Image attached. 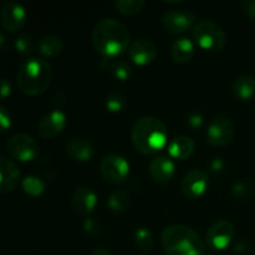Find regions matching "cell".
<instances>
[{
  "mask_svg": "<svg viewBox=\"0 0 255 255\" xmlns=\"http://www.w3.org/2000/svg\"><path fill=\"white\" fill-rule=\"evenodd\" d=\"M91 40L99 54L104 57L115 59L128 49L131 35L121 21L106 17L95 25L91 32Z\"/></svg>",
  "mask_w": 255,
  "mask_h": 255,
  "instance_id": "6da1fadb",
  "label": "cell"
},
{
  "mask_svg": "<svg viewBox=\"0 0 255 255\" xmlns=\"http://www.w3.org/2000/svg\"><path fill=\"white\" fill-rule=\"evenodd\" d=\"M131 139L137 151L143 154H153L166 147L168 132L159 119L143 116L134 122Z\"/></svg>",
  "mask_w": 255,
  "mask_h": 255,
  "instance_id": "7a4b0ae2",
  "label": "cell"
},
{
  "mask_svg": "<svg viewBox=\"0 0 255 255\" xmlns=\"http://www.w3.org/2000/svg\"><path fill=\"white\" fill-rule=\"evenodd\" d=\"M52 80V67L42 57H29L20 65L16 82L21 92L29 96L41 95L49 89Z\"/></svg>",
  "mask_w": 255,
  "mask_h": 255,
  "instance_id": "3957f363",
  "label": "cell"
},
{
  "mask_svg": "<svg viewBox=\"0 0 255 255\" xmlns=\"http://www.w3.org/2000/svg\"><path fill=\"white\" fill-rule=\"evenodd\" d=\"M161 243L167 255H204L207 249L199 234L183 224H176L164 229Z\"/></svg>",
  "mask_w": 255,
  "mask_h": 255,
  "instance_id": "277c9868",
  "label": "cell"
},
{
  "mask_svg": "<svg viewBox=\"0 0 255 255\" xmlns=\"http://www.w3.org/2000/svg\"><path fill=\"white\" fill-rule=\"evenodd\" d=\"M194 42L204 51H221L227 42L223 27L213 20H202L193 27L192 32Z\"/></svg>",
  "mask_w": 255,
  "mask_h": 255,
  "instance_id": "5b68a950",
  "label": "cell"
},
{
  "mask_svg": "<svg viewBox=\"0 0 255 255\" xmlns=\"http://www.w3.org/2000/svg\"><path fill=\"white\" fill-rule=\"evenodd\" d=\"M234 125L228 116L218 115L207 127V142L213 147H226L234 139Z\"/></svg>",
  "mask_w": 255,
  "mask_h": 255,
  "instance_id": "8992f818",
  "label": "cell"
},
{
  "mask_svg": "<svg viewBox=\"0 0 255 255\" xmlns=\"http://www.w3.org/2000/svg\"><path fill=\"white\" fill-rule=\"evenodd\" d=\"M7 152L14 159L26 163L39 156L40 147L34 137L26 133H17L7 142Z\"/></svg>",
  "mask_w": 255,
  "mask_h": 255,
  "instance_id": "52a82bcc",
  "label": "cell"
},
{
  "mask_svg": "<svg viewBox=\"0 0 255 255\" xmlns=\"http://www.w3.org/2000/svg\"><path fill=\"white\" fill-rule=\"evenodd\" d=\"M101 176L107 183L121 184L129 174V163L120 154H107L100 163Z\"/></svg>",
  "mask_w": 255,
  "mask_h": 255,
  "instance_id": "ba28073f",
  "label": "cell"
},
{
  "mask_svg": "<svg viewBox=\"0 0 255 255\" xmlns=\"http://www.w3.org/2000/svg\"><path fill=\"white\" fill-rule=\"evenodd\" d=\"M236 234V227L228 219H221L212 224L207 232V244L214 251H224L231 246Z\"/></svg>",
  "mask_w": 255,
  "mask_h": 255,
  "instance_id": "9c48e42d",
  "label": "cell"
},
{
  "mask_svg": "<svg viewBox=\"0 0 255 255\" xmlns=\"http://www.w3.org/2000/svg\"><path fill=\"white\" fill-rule=\"evenodd\" d=\"M209 186L208 176L201 169H191L183 176L181 182L182 193L189 199H196L206 193Z\"/></svg>",
  "mask_w": 255,
  "mask_h": 255,
  "instance_id": "30bf717a",
  "label": "cell"
},
{
  "mask_svg": "<svg viewBox=\"0 0 255 255\" xmlns=\"http://www.w3.org/2000/svg\"><path fill=\"white\" fill-rule=\"evenodd\" d=\"M66 124V115L60 110H52L41 117L37 125V133L44 139L55 138L64 131Z\"/></svg>",
  "mask_w": 255,
  "mask_h": 255,
  "instance_id": "8fae6325",
  "label": "cell"
},
{
  "mask_svg": "<svg viewBox=\"0 0 255 255\" xmlns=\"http://www.w3.org/2000/svg\"><path fill=\"white\" fill-rule=\"evenodd\" d=\"M0 22L9 32L19 31L26 22V10L19 2H6L0 12Z\"/></svg>",
  "mask_w": 255,
  "mask_h": 255,
  "instance_id": "7c38bea8",
  "label": "cell"
},
{
  "mask_svg": "<svg viewBox=\"0 0 255 255\" xmlns=\"http://www.w3.org/2000/svg\"><path fill=\"white\" fill-rule=\"evenodd\" d=\"M196 16L192 12L169 10L162 16V25L168 32L174 35L184 34L193 26Z\"/></svg>",
  "mask_w": 255,
  "mask_h": 255,
  "instance_id": "4fadbf2b",
  "label": "cell"
},
{
  "mask_svg": "<svg viewBox=\"0 0 255 255\" xmlns=\"http://www.w3.org/2000/svg\"><path fill=\"white\" fill-rule=\"evenodd\" d=\"M128 55L131 61L137 66H146L153 62L157 56V46L149 39H137L129 45Z\"/></svg>",
  "mask_w": 255,
  "mask_h": 255,
  "instance_id": "5bb4252c",
  "label": "cell"
},
{
  "mask_svg": "<svg viewBox=\"0 0 255 255\" xmlns=\"http://www.w3.org/2000/svg\"><path fill=\"white\" fill-rule=\"evenodd\" d=\"M97 202H99V198H97L96 192L89 186H81L72 194L71 206L75 213L80 216H87L94 212Z\"/></svg>",
  "mask_w": 255,
  "mask_h": 255,
  "instance_id": "9a60e30c",
  "label": "cell"
},
{
  "mask_svg": "<svg viewBox=\"0 0 255 255\" xmlns=\"http://www.w3.org/2000/svg\"><path fill=\"white\" fill-rule=\"evenodd\" d=\"M148 172L151 178L157 183H167L171 181L176 173V166L171 157L158 156L149 163Z\"/></svg>",
  "mask_w": 255,
  "mask_h": 255,
  "instance_id": "2e32d148",
  "label": "cell"
},
{
  "mask_svg": "<svg viewBox=\"0 0 255 255\" xmlns=\"http://www.w3.org/2000/svg\"><path fill=\"white\" fill-rule=\"evenodd\" d=\"M20 182V169L10 159L0 157V193H10Z\"/></svg>",
  "mask_w": 255,
  "mask_h": 255,
  "instance_id": "e0dca14e",
  "label": "cell"
},
{
  "mask_svg": "<svg viewBox=\"0 0 255 255\" xmlns=\"http://www.w3.org/2000/svg\"><path fill=\"white\" fill-rule=\"evenodd\" d=\"M66 153L71 159L76 162H87L94 156V146L86 138L76 137L71 138L66 143Z\"/></svg>",
  "mask_w": 255,
  "mask_h": 255,
  "instance_id": "ac0fdd59",
  "label": "cell"
},
{
  "mask_svg": "<svg viewBox=\"0 0 255 255\" xmlns=\"http://www.w3.org/2000/svg\"><path fill=\"white\" fill-rule=\"evenodd\" d=\"M168 154L171 158L183 161L189 158L196 151V143L193 139L188 136H178L174 137L167 146Z\"/></svg>",
  "mask_w": 255,
  "mask_h": 255,
  "instance_id": "d6986e66",
  "label": "cell"
},
{
  "mask_svg": "<svg viewBox=\"0 0 255 255\" xmlns=\"http://www.w3.org/2000/svg\"><path fill=\"white\" fill-rule=\"evenodd\" d=\"M194 51H196V46H194V42L191 39H188V37H178V39L172 42L169 55H171L172 60L177 64H187L192 60Z\"/></svg>",
  "mask_w": 255,
  "mask_h": 255,
  "instance_id": "ffe728a7",
  "label": "cell"
},
{
  "mask_svg": "<svg viewBox=\"0 0 255 255\" xmlns=\"http://www.w3.org/2000/svg\"><path fill=\"white\" fill-rule=\"evenodd\" d=\"M100 65H101V67L104 70H107V71L111 72L112 76L116 77L120 81H127L131 77V65L127 61H124V60H119L117 57H115V59L104 57Z\"/></svg>",
  "mask_w": 255,
  "mask_h": 255,
  "instance_id": "44dd1931",
  "label": "cell"
},
{
  "mask_svg": "<svg viewBox=\"0 0 255 255\" xmlns=\"http://www.w3.org/2000/svg\"><path fill=\"white\" fill-rule=\"evenodd\" d=\"M232 91L237 99L248 101L255 96V79L249 75L236 77L232 84Z\"/></svg>",
  "mask_w": 255,
  "mask_h": 255,
  "instance_id": "7402d4cb",
  "label": "cell"
},
{
  "mask_svg": "<svg viewBox=\"0 0 255 255\" xmlns=\"http://www.w3.org/2000/svg\"><path fill=\"white\" fill-rule=\"evenodd\" d=\"M62 49H64V42L61 37L56 35H47L39 42V50L45 57H56L57 55L61 54Z\"/></svg>",
  "mask_w": 255,
  "mask_h": 255,
  "instance_id": "603a6c76",
  "label": "cell"
},
{
  "mask_svg": "<svg viewBox=\"0 0 255 255\" xmlns=\"http://www.w3.org/2000/svg\"><path fill=\"white\" fill-rule=\"evenodd\" d=\"M107 206L114 213H124L129 207V196L124 189H115L107 198Z\"/></svg>",
  "mask_w": 255,
  "mask_h": 255,
  "instance_id": "cb8c5ba5",
  "label": "cell"
},
{
  "mask_svg": "<svg viewBox=\"0 0 255 255\" xmlns=\"http://www.w3.org/2000/svg\"><path fill=\"white\" fill-rule=\"evenodd\" d=\"M146 1L144 0H117L114 6L117 12L126 16H133L143 10Z\"/></svg>",
  "mask_w": 255,
  "mask_h": 255,
  "instance_id": "d4e9b609",
  "label": "cell"
},
{
  "mask_svg": "<svg viewBox=\"0 0 255 255\" xmlns=\"http://www.w3.org/2000/svg\"><path fill=\"white\" fill-rule=\"evenodd\" d=\"M22 191L31 197H40L46 191V184L36 176H27L21 181Z\"/></svg>",
  "mask_w": 255,
  "mask_h": 255,
  "instance_id": "484cf974",
  "label": "cell"
},
{
  "mask_svg": "<svg viewBox=\"0 0 255 255\" xmlns=\"http://www.w3.org/2000/svg\"><path fill=\"white\" fill-rule=\"evenodd\" d=\"M134 241H136L137 247H138L142 252H144V253H148V252H151L152 249H153L154 239L149 229H137L136 233H134Z\"/></svg>",
  "mask_w": 255,
  "mask_h": 255,
  "instance_id": "4316f807",
  "label": "cell"
},
{
  "mask_svg": "<svg viewBox=\"0 0 255 255\" xmlns=\"http://www.w3.org/2000/svg\"><path fill=\"white\" fill-rule=\"evenodd\" d=\"M105 105H106V109L109 110L110 112L117 114V112H121L122 110L126 107L127 101L126 99H125V96H122L121 94L112 92V94H110L109 96H107Z\"/></svg>",
  "mask_w": 255,
  "mask_h": 255,
  "instance_id": "83f0119b",
  "label": "cell"
},
{
  "mask_svg": "<svg viewBox=\"0 0 255 255\" xmlns=\"http://www.w3.org/2000/svg\"><path fill=\"white\" fill-rule=\"evenodd\" d=\"M231 192L232 194H233L234 198L239 199V201H246V199H248L249 197L252 196V193H253V188H252V186L249 183L241 181L233 184Z\"/></svg>",
  "mask_w": 255,
  "mask_h": 255,
  "instance_id": "f1b7e54d",
  "label": "cell"
},
{
  "mask_svg": "<svg viewBox=\"0 0 255 255\" xmlns=\"http://www.w3.org/2000/svg\"><path fill=\"white\" fill-rule=\"evenodd\" d=\"M15 49L19 54L24 55V56H27L32 52L34 50V41H32V37L29 36V35L24 34L21 36L17 37L15 40Z\"/></svg>",
  "mask_w": 255,
  "mask_h": 255,
  "instance_id": "f546056e",
  "label": "cell"
},
{
  "mask_svg": "<svg viewBox=\"0 0 255 255\" xmlns=\"http://www.w3.org/2000/svg\"><path fill=\"white\" fill-rule=\"evenodd\" d=\"M11 127V115L6 109L0 106V133H4Z\"/></svg>",
  "mask_w": 255,
  "mask_h": 255,
  "instance_id": "4dcf8cb0",
  "label": "cell"
},
{
  "mask_svg": "<svg viewBox=\"0 0 255 255\" xmlns=\"http://www.w3.org/2000/svg\"><path fill=\"white\" fill-rule=\"evenodd\" d=\"M202 125H203V116L199 112H191L188 115V117H187V126L192 131H196V129L201 128Z\"/></svg>",
  "mask_w": 255,
  "mask_h": 255,
  "instance_id": "1f68e13d",
  "label": "cell"
},
{
  "mask_svg": "<svg viewBox=\"0 0 255 255\" xmlns=\"http://www.w3.org/2000/svg\"><path fill=\"white\" fill-rule=\"evenodd\" d=\"M84 231L91 236H97L100 233V223L92 217H89L84 222Z\"/></svg>",
  "mask_w": 255,
  "mask_h": 255,
  "instance_id": "d6a6232c",
  "label": "cell"
},
{
  "mask_svg": "<svg viewBox=\"0 0 255 255\" xmlns=\"http://www.w3.org/2000/svg\"><path fill=\"white\" fill-rule=\"evenodd\" d=\"M241 9L247 17L255 21V0H243L241 2Z\"/></svg>",
  "mask_w": 255,
  "mask_h": 255,
  "instance_id": "836d02e7",
  "label": "cell"
},
{
  "mask_svg": "<svg viewBox=\"0 0 255 255\" xmlns=\"http://www.w3.org/2000/svg\"><path fill=\"white\" fill-rule=\"evenodd\" d=\"M11 94V85L4 77H0V101L7 99Z\"/></svg>",
  "mask_w": 255,
  "mask_h": 255,
  "instance_id": "e575fe53",
  "label": "cell"
},
{
  "mask_svg": "<svg viewBox=\"0 0 255 255\" xmlns=\"http://www.w3.org/2000/svg\"><path fill=\"white\" fill-rule=\"evenodd\" d=\"M223 168L224 162L223 159L219 158V157L214 158L213 161H211V163H209V171H211L212 173H221V172L223 171Z\"/></svg>",
  "mask_w": 255,
  "mask_h": 255,
  "instance_id": "d590c367",
  "label": "cell"
},
{
  "mask_svg": "<svg viewBox=\"0 0 255 255\" xmlns=\"http://www.w3.org/2000/svg\"><path fill=\"white\" fill-rule=\"evenodd\" d=\"M233 247H234V251L241 253V252H244L247 248H248V242L246 241V238H239L234 242Z\"/></svg>",
  "mask_w": 255,
  "mask_h": 255,
  "instance_id": "8d00e7d4",
  "label": "cell"
},
{
  "mask_svg": "<svg viewBox=\"0 0 255 255\" xmlns=\"http://www.w3.org/2000/svg\"><path fill=\"white\" fill-rule=\"evenodd\" d=\"M90 255H112L111 252H109L107 249L104 248H97L95 251H92V253Z\"/></svg>",
  "mask_w": 255,
  "mask_h": 255,
  "instance_id": "74e56055",
  "label": "cell"
},
{
  "mask_svg": "<svg viewBox=\"0 0 255 255\" xmlns=\"http://www.w3.org/2000/svg\"><path fill=\"white\" fill-rule=\"evenodd\" d=\"M6 45H7V39L2 32H0V51L2 50H6Z\"/></svg>",
  "mask_w": 255,
  "mask_h": 255,
  "instance_id": "f35d334b",
  "label": "cell"
},
{
  "mask_svg": "<svg viewBox=\"0 0 255 255\" xmlns=\"http://www.w3.org/2000/svg\"><path fill=\"white\" fill-rule=\"evenodd\" d=\"M254 251H255V242H254Z\"/></svg>",
  "mask_w": 255,
  "mask_h": 255,
  "instance_id": "ab89813d",
  "label": "cell"
}]
</instances>
